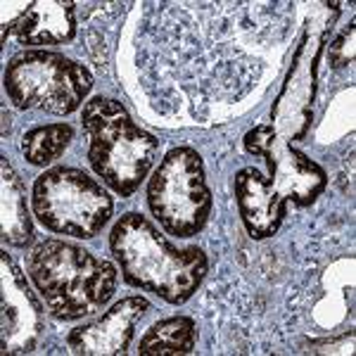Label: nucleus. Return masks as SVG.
Instances as JSON below:
<instances>
[{
  "mask_svg": "<svg viewBox=\"0 0 356 356\" xmlns=\"http://www.w3.org/2000/svg\"><path fill=\"white\" fill-rule=\"evenodd\" d=\"M31 209L43 228L76 240H93L114 214L112 195L76 166H53L33 181Z\"/></svg>",
  "mask_w": 356,
  "mask_h": 356,
  "instance_id": "nucleus-5",
  "label": "nucleus"
},
{
  "mask_svg": "<svg viewBox=\"0 0 356 356\" xmlns=\"http://www.w3.org/2000/svg\"><path fill=\"white\" fill-rule=\"evenodd\" d=\"M8 31L15 33L19 45H62L74 41L76 36V17L74 3L48 0V3H31Z\"/></svg>",
  "mask_w": 356,
  "mask_h": 356,
  "instance_id": "nucleus-10",
  "label": "nucleus"
},
{
  "mask_svg": "<svg viewBox=\"0 0 356 356\" xmlns=\"http://www.w3.org/2000/svg\"><path fill=\"white\" fill-rule=\"evenodd\" d=\"M72 140L74 126L67 122L36 126L22 138V154L31 166H48L65 154Z\"/></svg>",
  "mask_w": 356,
  "mask_h": 356,
  "instance_id": "nucleus-13",
  "label": "nucleus"
},
{
  "mask_svg": "<svg viewBox=\"0 0 356 356\" xmlns=\"http://www.w3.org/2000/svg\"><path fill=\"white\" fill-rule=\"evenodd\" d=\"M152 309L145 297H126L112 304L102 316L69 330L67 347L79 356H119L126 354L136 335V325Z\"/></svg>",
  "mask_w": 356,
  "mask_h": 356,
  "instance_id": "nucleus-9",
  "label": "nucleus"
},
{
  "mask_svg": "<svg viewBox=\"0 0 356 356\" xmlns=\"http://www.w3.org/2000/svg\"><path fill=\"white\" fill-rule=\"evenodd\" d=\"M3 136H8V131H10V114H8V110H3Z\"/></svg>",
  "mask_w": 356,
  "mask_h": 356,
  "instance_id": "nucleus-15",
  "label": "nucleus"
},
{
  "mask_svg": "<svg viewBox=\"0 0 356 356\" xmlns=\"http://www.w3.org/2000/svg\"><path fill=\"white\" fill-rule=\"evenodd\" d=\"M110 250L131 288L181 307L202 285L209 259L197 245L178 247L147 216L129 211L112 226Z\"/></svg>",
  "mask_w": 356,
  "mask_h": 356,
  "instance_id": "nucleus-2",
  "label": "nucleus"
},
{
  "mask_svg": "<svg viewBox=\"0 0 356 356\" xmlns=\"http://www.w3.org/2000/svg\"><path fill=\"white\" fill-rule=\"evenodd\" d=\"M245 150L264 157L268 176L257 166H245L233 178V193L240 219L254 240L271 238L288 216L290 202L312 204L328 186V174L302 150L275 136L273 126L261 124L245 134Z\"/></svg>",
  "mask_w": 356,
  "mask_h": 356,
  "instance_id": "nucleus-1",
  "label": "nucleus"
},
{
  "mask_svg": "<svg viewBox=\"0 0 356 356\" xmlns=\"http://www.w3.org/2000/svg\"><path fill=\"white\" fill-rule=\"evenodd\" d=\"M145 197L152 216L169 235L188 240L202 233L214 207L202 154L191 145L171 147L152 171Z\"/></svg>",
  "mask_w": 356,
  "mask_h": 356,
  "instance_id": "nucleus-7",
  "label": "nucleus"
},
{
  "mask_svg": "<svg viewBox=\"0 0 356 356\" xmlns=\"http://www.w3.org/2000/svg\"><path fill=\"white\" fill-rule=\"evenodd\" d=\"M0 195H3V207H0V216H3L0 235H3V243L24 250L33 240V223L26 209L24 183H22L19 174L5 157H0Z\"/></svg>",
  "mask_w": 356,
  "mask_h": 356,
  "instance_id": "nucleus-11",
  "label": "nucleus"
},
{
  "mask_svg": "<svg viewBox=\"0 0 356 356\" xmlns=\"http://www.w3.org/2000/svg\"><path fill=\"white\" fill-rule=\"evenodd\" d=\"M197 344V323L191 316H169L147 328L140 337V356H183L193 354Z\"/></svg>",
  "mask_w": 356,
  "mask_h": 356,
  "instance_id": "nucleus-12",
  "label": "nucleus"
},
{
  "mask_svg": "<svg viewBox=\"0 0 356 356\" xmlns=\"http://www.w3.org/2000/svg\"><path fill=\"white\" fill-rule=\"evenodd\" d=\"M81 126L88 140V164L119 197H131L150 176L159 140L140 129L119 100L95 95L83 105Z\"/></svg>",
  "mask_w": 356,
  "mask_h": 356,
  "instance_id": "nucleus-4",
  "label": "nucleus"
},
{
  "mask_svg": "<svg viewBox=\"0 0 356 356\" xmlns=\"http://www.w3.org/2000/svg\"><path fill=\"white\" fill-rule=\"evenodd\" d=\"M0 352L8 354H29L36 349L38 340L43 335V307L33 290L29 288L26 275L22 268L10 259L8 252L0 254Z\"/></svg>",
  "mask_w": 356,
  "mask_h": 356,
  "instance_id": "nucleus-8",
  "label": "nucleus"
},
{
  "mask_svg": "<svg viewBox=\"0 0 356 356\" xmlns=\"http://www.w3.org/2000/svg\"><path fill=\"white\" fill-rule=\"evenodd\" d=\"M26 273L50 314L60 321L100 314L119 285V271L110 259L57 238L43 240L29 252Z\"/></svg>",
  "mask_w": 356,
  "mask_h": 356,
  "instance_id": "nucleus-3",
  "label": "nucleus"
},
{
  "mask_svg": "<svg viewBox=\"0 0 356 356\" xmlns=\"http://www.w3.org/2000/svg\"><path fill=\"white\" fill-rule=\"evenodd\" d=\"M352 38H354V26H349V29H344V31L335 38V41H332L330 50H328L330 67L337 69V67L349 65V62L354 60V48H352V45L347 48V41H352Z\"/></svg>",
  "mask_w": 356,
  "mask_h": 356,
  "instance_id": "nucleus-14",
  "label": "nucleus"
},
{
  "mask_svg": "<svg viewBox=\"0 0 356 356\" xmlns=\"http://www.w3.org/2000/svg\"><path fill=\"white\" fill-rule=\"evenodd\" d=\"M3 86L17 110L74 114L93 90V74L81 62L53 50H24L8 62Z\"/></svg>",
  "mask_w": 356,
  "mask_h": 356,
  "instance_id": "nucleus-6",
  "label": "nucleus"
}]
</instances>
